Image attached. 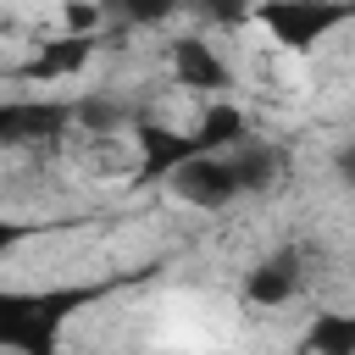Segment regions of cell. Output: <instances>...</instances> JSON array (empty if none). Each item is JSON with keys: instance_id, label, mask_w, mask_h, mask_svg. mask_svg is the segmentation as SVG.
Listing matches in <instances>:
<instances>
[{"instance_id": "6da1fadb", "label": "cell", "mask_w": 355, "mask_h": 355, "mask_svg": "<svg viewBox=\"0 0 355 355\" xmlns=\"http://www.w3.org/2000/svg\"><path fill=\"white\" fill-rule=\"evenodd\" d=\"M172 183V205H183V211H205V216H222L233 200H244L239 194V178H233V166H227V155H189L183 166H172L166 172Z\"/></svg>"}]
</instances>
